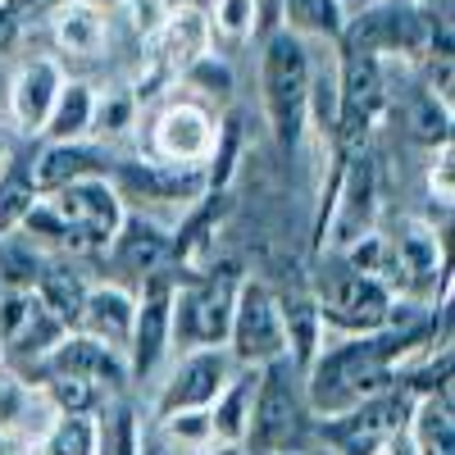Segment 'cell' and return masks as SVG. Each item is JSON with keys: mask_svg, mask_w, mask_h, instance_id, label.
Returning a JSON list of instances; mask_svg holds the SVG:
<instances>
[{"mask_svg": "<svg viewBox=\"0 0 455 455\" xmlns=\"http://www.w3.org/2000/svg\"><path fill=\"white\" fill-rule=\"evenodd\" d=\"M278 306H283V328H287V360L306 373V364L319 351V328H323L319 306H315V296H287Z\"/></svg>", "mask_w": 455, "mask_h": 455, "instance_id": "25", "label": "cell"}, {"mask_svg": "<svg viewBox=\"0 0 455 455\" xmlns=\"http://www.w3.org/2000/svg\"><path fill=\"white\" fill-rule=\"evenodd\" d=\"M64 78H60V64L55 60H32L19 68V78L10 83V109H14V124L23 132H42L46 114L60 96Z\"/></svg>", "mask_w": 455, "mask_h": 455, "instance_id": "17", "label": "cell"}, {"mask_svg": "<svg viewBox=\"0 0 455 455\" xmlns=\"http://www.w3.org/2000/svg\"><path fill=\"white\" fill-rule=\"evenodd\" d=\"M274 14H278V0H255V23H259V32L274 28Z\"/></svg>", "mask_w": 455, "mask_h": 455, "instance_id": "39", "label": "cell"}, {"mask_svg": "<svg viewBox=\"0 0 455 455\" xmlns=\"http://www.w3.org/2000/svg\"><path fill=\"white\" fill-rule=\"evenodd\" d=\"M255 383L259 369L242 364V373H228L223 392L210 401V437L214 442H242L246 437V419H251V401H255Z\"/></svg>", "mask_w": 455, "mask_h": 455, "instance_id": "20", "label": "cell"}, {"mask_svg": "<svg viewBox=\"0 0 455 455\" xmlns=\"http://www.w3.org/2000/svg\"><path fill=\"white\" fill-rule=\"evenodd\" d=\"M364 5H369V0H364Z\"/></svg>", "mask_w": 455, "mask_h": 455, "instance_id": "46", "label": "cell"}, {"mask_svg": "<svg viewBox=\"0 0 455 455\" xmlns=\"http://www.w3.org/2000/svg\"><path fill=\"white\" fill-rule=\"evenodd\" d=\"M128 114H132V100L128 96H114V100H96L92 109V132H114V128H124L128 124Z\"/></svg>", "mask_w": 455, "mask_h": 455, "instance_id": "35", "label": "cell"}, {"mask_svg": "<svg viewBox=\"0 0 455 455\" xmlns=\"http://www.w3.org/2000/svg\"><path fill=\"white\" fill-rule=\"evenodd\" d=\"M141 455H164L160 446H141Z\"/></svg>", "mask_w": 455, "mask_h": 455, "instance_id": "43", "label": "cell"}, {"mask_svg": "<svg viewBox=\"0 0 455 455\" xmlns=\"http://www.w3.org/2000/svg\"><path fill=\"white\" fill-rule=\"evenodd\" d=\"M42 278V259H36L23 242L0 246V291H32Z\"/></svg>", "mask_w": 455, "mask_h": 455, "instance_id": "31", "label": "cell"}, {"mask_svg": "<svg viewBox=\"0 0 455 455\" xmlns=\"http://www.w3.org/2000/svg\"><path fill=\"white\" fill-rule=\"evenodd\" d=\"M150 141H156V156L164 164L196 169V160H205L214 150V119L196 100H173L169 109H160L156 128H150Z\"/></svg>", "mask_w": 455, "mask_h": 455, "instance_id": "12", "label": "cell"}, {"mask_svg": "<svg viewBox=\"0 0 455 455\" xmlns=\"http://www.w3.org/2000/svg\"><path fill=\"white\" fill-rule=\"evenodd\" d=\"M96 428L87 414H60V424L42 437V451L36 455H92Z\"/></svg>", "mask_w": 455, "mask_h": 455, "instance_id": "30", "label": "cell"}, {"mask_svg": "<svg viewBox=\"0 0 455 455\" xmlns=\"http://www.w3.org/2000/svg\"><path fill=\"white\" fill-rule=\"evenodd\" d=\"M300 369L291 360H274L259 364V383H255V401H251V419H246V437L255 455H287L300 446L310 428V405H306V387H300Z\"/></svg>", "mask_w": 455, "mask_h": 455, "instance_id": "4", "label": "cell"}, {"mask_svg": "<svg viewBox=\"0 0 455 455\" xmlns=\"http://www.w3.org/2000/svg\"><path fill=\"white\" fill-rule=\"evenodd\" d=\"M51 401L60 414H92L100 405V387L87 378H51Z\"/></svg>", "mask_w": 455, "mask_h": 455, "instance_id": "33", "label": "cell"}, {"mask_svg": "<svg viewBox=\"0 0 455 455\" xmlns=\"http://www.w3.org/2000/svg\"><path fill=\"white\" fill-rule=\"evenodd\" d=\"M51 28H55V42H60L68 55H78V60L100 55L105 42H109L105 10H100V5H87V0H60Z\"/></svg>", "mask_w": 455, "mask_h": 455, "instance_id": "19", "label": "cell"}, {"mask_svg": "<svg viewBox=\"0 0 455 455\" xmlns=\"http://www.w3.org/2000/svg\"><path fill=\"white\" fill-rule=\"evenodd\" d=\"M310 83H315V60L310 42L287 28L259 32V87H264V114L274 124L278 146H296L300 128L310 124Z\"/></svg>", "mask_w": 455, "mask_h": 455, "instance_id": "3", "label": "cell"}, {"mask_svg": "<svg viewBox=\"0 0 455 455\" xmlns=\"http://www.w3.org/2000/svg\"><path fill=\"white\" fill-rule=\"evenodd\" d=\"M410 405H414V392L387 387L341 414H328L323 437L337 446V455H378V446L410 424Z\"/></svg>", "mask_w": 455, "mask_h": 455, "instance_id": "10", "label": "cell"}, {"mask_svg": "<svg viewBox=\"0 0 455 455\" xmlns=\"http://www.w3.org/2000/svg\"><path fill=\"white\" fill-rule=\"evenodd\" d=\"M119 223H124L119 192L100 173L73 178L55 192H36V201L19 219V228L36 242H60L68 251H105Z\"/></svg>", "mask_w": 455, "mask_h": 455, "instance_id": "2", "label": "cell"}, {"mask_svg": "<svg viewBox=\"0 0 455 455\" xmlns=\"http://www.w3.org/2000/svg\"><path fill=\"white\" fill-rule=\"evenodd\" d=\"M0 92H5V83H0Z\"/></svg>", "mask_w": 455, "mask_h": 455, "instance_id": "44", "label": "cell"}, {"mask_svg": "<svg viewBox=\"0 0 455 455\" xmlns=\"http://www.w3.org/2000/svg\"><path fill=\"white\" fill-rule=\"evenodd\" d=\"M114 264H119L124 274H137V278H150V274H160L164 269V259L173 255V242L164 237V228L160 223H146V219H128L114 228Z\"/></svg>", "mask_w": 455, "mask_h": 455, "instance_id": "18", "label": "cell"}, {"mask_svg": "<svg viewBox=\"0 0 455 455\" xmlns=\"http://www.w3.org/2000/svg\"><path fill=\"white\" fill-rule=\"evenodd\" d=\"M23 414V387L14 378H0V424H14Z\"/></svg>", "mask_w": 455, "mask_h": 455, "instance_id": "36", "label": "cell"}, {"mask_svg": "<svg viewBox=\"0 0 455 455\" xmlns=\"http://www.w3.org/2000/svg\"><path fill=\"white\" fill-rule=\"evenodd\" d=\"M437 42V14L419 10V5H405V0H369L360 19L341 23L337 46L351 51V55H373V60H387V55H428Z\"/></svg>", "mask_w": 455, "mask_h": 455, "instance_id": "5", "label": "cell"}, {"mask_svg": "<svg viewBox=\"0 0 455 455\" xmlns=\"http://www.w3.org/2000/svg\"><path fill=\"white\" fill-rule=\"evenodd\" d=\"M341 0H278V14H274V28H287L296 36H328L337 42L341 36Z\"/></svg>", "mask_w": 455, "mask_h": 455, "instance_id": "23", "label": "cell"}, {"mask_svg": "<svg viewBox=\"0 0 455 455\" xmlns=\"http://www.w3.org/2000/svg\"><path fill=\"white\" fill-rule=\"evenodd\" d=\"M228 347H233L237 364H274L287 360V328H283V306L278 296L255 283L242 278L237 283V300H233V323H228Z\"/></svg>", "mask_w": 455, "mask_h": 455, "instance_id": "8", "label": "cell"}, {"mask_svg": "<svg viewBox=\"0 0 455 455\" xmlns=\"http://www.w3.org/2000/svg\"><path fill=\"white\" fill-rule=\"evenodd\" d=\"M210 455H242V446H237V442H223V446H214Z\"/></svg>", "mask_w": 455, "mask_h": 455, "instance_id": "41", "label": "cell"}, {"mask_svg": "<svg viewBox=\"0 0 455 455\" xmlns=\"http://www.w3.org/2000/svg\"><path fill=\"white\" fill-rule=\"evenodd\" d=\"M36 296L46 300V310L73 332L78 328V315H83V300H87V287H83V278H73L68 269H42V278H36V287H32Z\"/></svg>", "mask_w": 455, "mask_h": 455, "instance_id": "27", "label": "cell"}, {"mask_svg": "<svg viewBox=\"0 0 455 455\" xmlns=\"http://www.w3.org/2000/svg\"><path fill=\"white\" fill-rule=\"evenodd\" d=\"M96 410H100V424H92L96 428L92 455H141V428H137L132 405L114 401V405H96Z\"/></svg>", "mask_w": 455, "mask_h": 455, "instance_id": "26", "label": "cell"}, {"mask_svg": "<svg viewBox=\"0 0 455 455\" xmlns=\"http://www.w3.org/2000/svg\"><path fill=\"white\" fill-rule=\"evenodd\" d=\"M132 319H137V300L124 287H87L83 315H78V332L105 341L109 351L128 355L132 341Z\"/></svg>", "mask_w": 455, "mask_h": 455, "instance_id": "15", "label": "cell"}, {"mask_svg": "<svg viewBox=\"0 0 455 455\" xmlns=\"http://www.w3.org/2000/svg\"><path fill=\"white\" fill-rule=\"evenodd\" d=\"M42 373L46 378H87L96 387H124L128 383V364L119 351H109L105 341L87 337V332H64L55 347L42 355Z\"/></svg>", "mask_w": 455, "mask_h": 455, "instance_id": "13", "label": "cell"}, {"mask_svg": "<svg viewBox=\"0 0 455 455\" xmlns=\"http://www.w3.org/2000/svg\"><path fill=\"white\" fill-rule=\"evenodd\" d=\"M410 442L419 455H451L455 451V424H451V392H419L410 405Z\"/></svg>", "mask_w": 455, "mask_h": 455, "instance_id": "22", "label": "cell"}, {"mask_svg": "<svg viewBox=\"0 0 455 455\" xmlns=\"http://www.w3.org/2000/svg\"><path fill=\"white\" fill-rule=\"evenodd\" d=\"M205 42H210V19L192 5L173 10L160 28H156V64H160V78L169 73H187L201 55H205Z\"/></svg>", "mask_w": 455, "mask_h": 455, "instance_id": "16", "label": "cell"}, {"mask_svg": "<svg viewBox=\"0 0 455 455\" xmlns=\"http://www.w3.org/2000/svg\"><path fill=\"white\" fill-rule=\"evenodd\" d=\"M315 306H319V319L328 328H341V332H378V328L396 323L392 287L373 274L351 269L347 259H337L332 269H323Z\"/></svg>", "mask_w": 455, "mask_h": 455, "instance_id": "6", "label": "cell"}, {"mask_svg": "<svg viewBox=\"0 0 455 455\" xmlns=\"http://www.w3.org/2000/svg\"><path fill=\"white\" fill-rule=\"evenodd\" d=\"M23 36V23H19V10L14 5H0V60H5Z\"/></svg>", "mask_w": 455, "mask_h": 455, "instance_id": "37", "label": "cell"}, {"mask_svg": "<svg viewBox=\"0 0 455 455\" xmlns=\"http://www.w3.org/2000/svg\"><path fill=\"white\" fill-rule=\"evenodd\" d=\"M233 274H201L192 283H182L169 300V337L182 351H205L228 341V323H233V300H237Z\"/></svg>", "mask_w": 455, "mask_h": 455, "instance_id": "7", "label": "cell"}, {"mask_svg": "<svg viewBox=\"0 0 455 455\" xmlns=\"http://www.w3.org/2000/svg\"><path fill=\"white\" fill-rule=\"evenodd\" d=\"M0 5H5V0H0Z\"/></svg>", "mask_w": 455, "mask_h": 455, "instance_id": "45", "label": "cell"}, {"mask_svg": "<svg viewBox=\"0 0 455 455\" xmlns=\"http://www.w3.org/2000/svg\"><path fill=\"white\" fill-rule=\"evenodd\" d=\"M437 264H442V246L433 233H424V228H410V233L392 246V269L405 274L410 283H424L437 274Z\"/></svg>", "mask_w": 455, "mask_h": 455, "instance_id": "28", "label": "cell"}, {"mask_svg": "<svg viewBox=\"0 0 455 455\" xmlns=\"http://www.w3.org/2000/svg\"><path fill=\"white\" fill-rule=\"evenodd\" d=\"M414 332L401 323H387L378 332H351V341L341 347H323L315 351V360L306 364V405L310 414H341L378 392L396 387V360L410 351Z\"/></svg>", "mask_w": 455, "mask_h": 455, "instance_id": "1", "label": "cell"}, {"mask_svg": "<svg viewBox=\"0 0 455 455\" xmlns=\"http://www.w3.org/2000/svg\"><path fill=\"white\" fill-rule=\"evenodd\" d=\"M387 105V83H383V60L373 55H351L341 51V68H337V141L355 150L369 128L378 124V114Z\"/></svg>", "mask_w": 455, "mask_h": 455, "instance_id": "9", "label": "cell"}, {"mask_svg": "<svg viewBox=\"0 0 455 455\" xmlns=\"http://www.w3.org/2000/svg\"><path fill=\"white\" fill-rule=\"evenodd\" d=\"M14 160V146H10V137L5 132H0V173H5V164Z\"/></svg>", "mask_w": 455, "mask_h": 455, "instance_id": "40", "label": "cell"}, {"mask_svg": "<svg viewBox=\"0 0 455 455\" xmlns=\"http://www.w3.org/2000/svg\"><path fill=\"white\" fill-rule=\"evenodd\" d=\"M92 109H96V92L87 83H64L51 114H46V124H42V132L51 141H78L83 132H92Z\"/></svg>", "mask_w": 455, "mask_h": 455, "instance_id": "24", "label": "cell"}, {"mask_svg": "<svg viewBox=\"0 0 455 455\" xmlns=\"http://www.w3.org/2000/svg\"><path fill=\"white\" fill-rule=\"evenodd\" d=\"M146 291L137 300V319H132V341H128V373L146 378L169 351V300H173V283L164 274L141 278Z\"/></svg>", "mask_w": 455, "mask_h": 455, "instance_id": "14", "label": "cell"}, {"mask_svg": "<svg viewBox=\"0 0 455 455\" xmlns=\"http://www.w3.org/2000/svg\"><path fill=\"white\" fill-rule=\"evenodd\" d=\"M210 28H219L223 36H246L255 28V0H219Z\"/></svg>", "mask_w": 455, "mask_h": 455, "instance_id": "34", "label": "cell"}, {"mask_svg": "<svg viewBox=\"0 0 455 455\" xmlns=\"http://www.w3.org/2000/svg\"><path fill=\"white\" fill-rule=\"evenodd\" d=\"M100 169H105L100 156L83 141H51L42 156H36V164H28L36 192H55V187H64L73 178H96Z\"/></svg>", "mask_w": 455, "mask_h": 455, "instance_id": "21", "label": "cell"}, {"mask_svg": "<svg viewBox=\"0 0 455 455\" xmlns=\"http://www.w3.org/2000/svg\"><path fill=\"white\" fill-rule=\"evenodd\" d=\"M36 201V187H32V173L28 164L10 160L5 173H0V233H10L19 228V219L28 214V205Z\"/></svg>", "mask_w": 455, "mask_h": 455, "instance_id": "29", "label": "cell"}, {"mask_svg": "<svg viewBox=\"0 0 455 455\" xmlns=\"http://www.w3.org/2000/svg\"><path fill=\"white\" fill-rule=\"evenodd\" d=\"M378 455H419V451H414V442H410V428H396L383 446H378Z\"/></svg>", "mask_w": 455, "mask_h": 455, "instance_id": "38", "label": "cell"}, {"mask_svg": "<svg viewBox=\"0 0 455 455\" xmlns=\"http://www.w3.org/2000/svg\"><path fill=\"white\" fill-rule=\"evenodd\" d=\"M228 373H233V364H228V355L219 347L187 351L178 360L173 378L164 383V392H160L156 414H160V419H173V414H187V410H210V401L228 383Z\"/></svg>", "mask_w": 455, "mask_h": 455, "instance_id": "11", "label": "cell"}, {"mask_svg": "<svg viewBox=\"0 0 455 455\" xmlns=\"http://www.w3.org/2000/svg\"><path fill=\"white\" fill-rule=\"evenodd\" d=\"M410 128H414V137L419 141H428V146H446V128H451V109H446V100H437V92H428V96H419L414 100V109H410Z\"/></svg>", "mask_w": 455, "mask_h": 455, "instance_id": "32", "label": "cell"}, {"mask_svg": "<svg viewBox=\"0 0 455 455\" xmlns=\"http://www.w3.org/2000/svg\"><path fill=\"white\" fill-rule=\"evenodd\" d=\"M87 5H100V10H109V5H119V0H87Z\"/></svg>", "mask_w": 455, "mask_h": 455, "instance_id": "42", "label": "cell"}]
</instances>
